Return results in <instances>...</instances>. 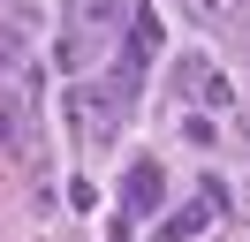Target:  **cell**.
<instances>
[{
    "instance_id": "1",
    "label": "cell",
    "mask_w": 250,
    "mask_h": 242,
    "mask_svg": "<svg viewBox=\"0 0 250 242\" xmlns=\"http://www.w3.org/2000/svg\"><path fill=\"white\" fill-rule=\"evenodd\" d=\"M114 114H122V106H114L99 83H76V91H68V121H76V136H114Z\"/></svg>"
},
{
    "instance_id": "2",
    "label": "cell",
    "mask_w": 250,
    "mask_h": 242,
    "mask_svg": "<svg viewBox=\"0 0 250 242\" xmlns=\"http://www.w3.org/2000/svg\"><path fill=\"white\" fill-rule=\"evenodd\" d=\"M129 212H159V204H167V174H159V166L152 159H137V166H129Z\"/></svg>"
},
{
    "instance_id": "3",
    "label": "cell",
    "mask_w": 250,
    "mask_h": 242,
    "mask_svg": "<svg viewBox=\"0 0 250 242\" xmlns=\"http://www.w3.org/2000/svg\"><path fill=\"white\" fill-rule=\"evenodd\" d=\"M212 220H220V212L205 204V197H189V204L174 212V220H159V242H197V235H205Z\"/></svg>"
},
{
    "instance_id": "4",
    "label": "cell",
    "mask_w": 250,
    "mask_h": 242,
    "mask_svg": "<svg viewBox=\"0 0 250 242\" xmlns=\"http://www.w3.org/2000/svg\"><path fill=\"white\" fill-rule=\"evenodd\" d=\"M122 8H129V0H76V23H83V30H114Z\"/></svg>"
},
{
    "instance_id": "5",
    "label": "cell",
    "mask_w": 250,
    "mask_h": 242,
    "mask_svg": "<svg viewBox=\"0 0 250 242\" xmlns=\"http://www.w3.org/2000/svg\"><path fill=\"white\" fill-rule=\"evenodd\" d=\"M159 38H167V30H159V15H152V8L129 15V45H137V53H159Z\"/></svg>"
},
{
    "instance_id": "6",
    "label": "cell",
    "mask_w": 250,
    "mask_h": 242,
    "mask_svg": "<svg viewBox=\"0 0 250 242\" xmlns=\"http://www.w3.org/2000/svg\"><path fill=\"white\" fill-rule=\"evenodd\" d=\"M189 15H197V23H220V15H228V0H189Z\"/></svg>"
}]
</instances>
